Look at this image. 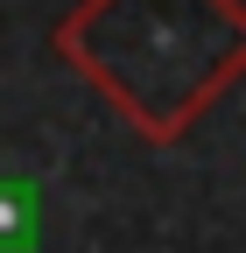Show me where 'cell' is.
Masks as SVG:
<instances>
[{
  "instance_id": "cell-1",
  "label": "cell",
  "mask_w": 246,
  "mask_h": 253,
  "mask_svg": "<svg viewBox=\"0 0 246 253\" xmlns=\"http://www.w3.org/2000/svg\"><path fill=\"white\" fill-rule=\"evenodd\" d=\"M49 42L141 141L176 148L246 71V7L239 0H78Z\"/></svg>"
},
{
  "instance_id": "cell-2",
  "label": "cell",
  "mask_w": 246,
  "mask_h": 253,
  "mask_svg": "<svg viewBox=\"0 0 246 253\" xmlns=\"http://www.w3.org/2000/svg\"><path fill=\"white\" fill-rule=\"evenodd\" d=\"M42 239V190L28 176H0V253H36Z\"/></svg>"
}]
</instances>
